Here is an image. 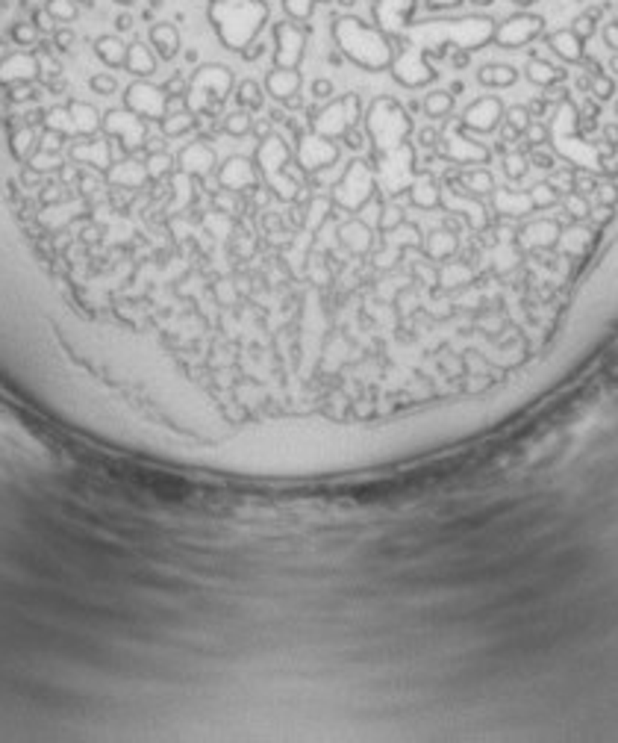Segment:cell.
Returning <instances> with one entry per match:
<instances>
[{
  "label": "cell",
  "instance_id": "obj_1",
  "mask_svg": "<svg viewBox=\"0 0 618 743\" xmlns=\"http://www.w3.org/2000/svg\"><path fill=\"white\" fill-rule=\"evenodd\" d=\"M124 107L132 115H139L142 121H159L165 115V92H162V86H154V83H147V80H139V83H132V86L127 89Z\"/></svg>",
  "mask_w": 618,
  "mask_h": 743
},
{
  "label": "cell",
  "instance_id": "obj_2",
  "mask_svg": "<svg viewBox=\"0 0 618 743\" xmlns=\"http://www.w3.org/2000/svg\"><path fill=\"white\" fill-rule=\"evenodd\" d=\"M124 68L130 74H136V77H150L156 71V54L150 51V47H144L142 42H132L127 44V59H124Z\"/></svg>",
  "mask_w": 618,
  "mask_h": 743
},
{
  "label": "cell",
  "instance_id": "obj_3",
  "mask_svg": "<svg viewBox=\"0 0 618 743\" xmlns=\"http://www.w3.org/2000/svg\"><path fill=\"white\" fill-rule=\"evenodd\" d=\"M150 44L159 59H174L180 51V32L174 24H154L150 27Z\"/></svg>",
  "mask_w": 618,
  "mask_h": 743
},
{
  "label": "cell",
  "instance_id": "obj_4",
  "mask_svg": "<svg viewBox=\"0 0 618 743\" xmlns=\"http://www.w3.org/2000/svg\"><path fill=\"white\" fill-rule=\"evenodd\" d=\"M94 54L104 59L109 68H124L127 44L118 36H100V39H94Z\"/></svg>",
  "mask_w": 618,
  "mask_h": 743
},
{
  "label": "cell",
  "instance_id": "obj_5",
  "mask_svg": "<svg viewBox=\"0 0 618 743\" xmlns=\"http://www.w3.org/2000/svg\"><path fill=\"white\" fill-rule=\"evenodd\" d=\"M50 18H54V24H71L77 15H80V4L77 0H47V4L42 6Z\"/></svg>",
  "mask_w": 618,
  "mask_h": 743
},
{
  "label": "cell",
  "instance_id": "obj_6",
  "mask_svg": "<svg viewBox=\"0 0 618 743\" xmlns=\"http://www.w3.org/2000/svg\"><path fill=\"white\" fill-rule=\"evenodd\" d=\"M50 42H54V47H56L59 54H65V51H71V47H74L77 32H74L68 24H59L54 32H50Z\"/></svg>",
  "mask_w": 618,
  "mask_h": 743
},
{
  "label": "cell",
  "instance_id": "obj_7",
  "mask_svg": "<svg viewBox=\"0 0 618 743\" xmlns=\"http://www.w3.org/2000/svg\"><path fill=\"white\" fill-rule=\"evenodd\" d=\"M89 86L97 92V95H112L115 89H118V80H115L112 74H94L89 80Z\"/></svg>",
  "mask_w": 618,
  "mask_h": 743
},
{
  "label": "cell",
  "instance_id": "obj_8",
  "mask_svg": "<svg viewBox=\"0 0 618 743\" xmlns=\"http://www.w3.org/2000/svg\"><path fill=\"white\" fill-rule=\"evenodd\" d=\"M115 27H118V32H127V30H132V15H118V18H115Z\"/></svg>",
  "mask_w": 618,
  "mask_h": 743
},
{
  "label": "cell",
  "instance_id": "obj_9",
  "mask_svg": "<svg viewBox=\"0 0 618 743\" xmlns=\"http://www.w3.org/2000/svg\"><path fill=\"white\" fill-rule=\"evenodd\" d=\"M459 0H430V6H454Z\"/></svg>",
  "mask_w": 618,
  "mask_h": 743
},
{
  "label": "cell",
  "instance_id": "obj_10",
  "mask_svg": "<svg viewBox=\"0 0 618 743\" xmlns=\"http://www.w3.org/2000/svg\"><path fill=\"white\" fill-rule=\"evenodd\" d=\"M115 4H121V6H130V4H136V0H115Z\"/></svg>",
  "mask_w": 618,
  "mask_h": 743
},
{
  "label": "cell",
  "instance_id": "obj_11",
  "mask_svg": "<svg viewBox=\"0 0 618 743\" xmlns=\"http://www.w3.org/2000/svg\"><path fill=\"white\" fill-rule=\"evenodd\" d=\"M339 4H345V6H350V4H357V0H339Z\"/></svg>",
  "mask_w": 618,
  "mask_h": 743
},
{
  "label": "cell",
  "instance_id": "obj_12",
  "mask_svg": "<svg viewBox=\"0 0 618 743\" xmlns=\"http://www.w3.org/2000/svg\"><path fill=\"white\" fill-rule=\"evenodd\" d=\"M77 4H92V0H77Z\"/></svg>",
  "mask_w": 618,
  "mask_h": 743
}]
</instances>
